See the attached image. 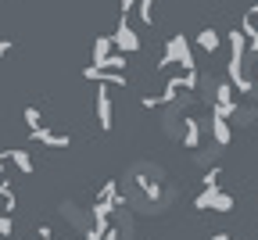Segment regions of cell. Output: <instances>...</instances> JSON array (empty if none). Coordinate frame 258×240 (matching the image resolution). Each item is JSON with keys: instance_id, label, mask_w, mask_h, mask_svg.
Here are the masks:
<instances>
[{"instance_id": "obj_1", "label": "cell", "mask_w": 258, "mask_h": 240, "mask_svg": "<svg viewBox=\"0 0 258 240\" xmlns=\"http://www.w3.org/2000/svg\"><path fill=\"white\" fill-rule=\"evenodd\" d=\"M169 65H183V72H198V61H194V54H190V43H186V36H183V32L169 36V43H165V54H161V61H158L154 68L161 72V68H169Z\"/></svg>"}, {"instance_id": "obj_2", "label": "cell", "mask_w": 258, "mask_h": 240, "mask_svg": "<svg viewBox=\"0 0 258 240\" xmlns=\"http://www.w3.org/2000/svg\"><path fill=\"white\" fill-rule=\"evenodd\" d=\"M194 208L198 212H233V197L226 194V190H219V187H205L198 197H194Z\"/></svg>"}, {"instance_id": "obj_3", "label": "cell", "mask_w": 258, "mask_h": 240, "mask_svg": "<svg viewBox=\"0 0 258 240\" xmlns=\"http://www.w3.org/2000/svg\"><path fill=\"white\" fill-rule=\"evenodd\" d=\"M237 100H233V86L230 83H215V93H212V115L226 118L230 122V115H237Z\"/></svg>"}, {"instance_id": "obj_4", "label": "cell", "mask_w": 258, "mask_h": 240, "mask_svg": "<svg viewBox=\"0 0 258 240\" xmlns=\"http://www.w3.org/2000/svg\"><path fill=\"white\" fill-rule=\"evenodd\" d=\"M111 47H118L122 54H137L140 50V36H137V29L129 25V18H118V25L111 32Z\"/></svg>"}, {"instance_id": "obj_5", "label": "cell", "mask_w": 258, "mask_h": 240, "mask_svg": "<svg viewBox=\"0 0 258 240\" xmlns=\"http://www.w3.org/2000/svg\"><path fill=\"white\" fill-rule=\"evenodd\" d=\"M93 108H97V126H101L104 133L115 126V118H111V93H108V86H101V83H97V100H93Z\"/></svg>"}, {"instance_id": "obj_6", "label": "cell", "mask_w": 258, "mask_h": 240, "mask_svg": "<svg viewBox=\"0 0 258 240\" xmlns=\"http://www.w3.org/2000/svg\"><path fill=\"white\" fill-rule=\"evenodd\" d=\"M83 79L101 83V86H125V83H129V79H125V72H108V68H93V65H86V68H83Z\"/></svg>"}, {"instance_id": "obj_7", "label": "cell", "mask_w": 258, "mask_h": 240, "mask_svg": "<svg viewBox=\"0 0 258 240\" xmlns=\"http://www.w3.org/2000/svg\"><path fill=\"white\" fill-rule=\"evenodd\" d=\"M29 136H32V140H36L40 147H54V151H57V147H69V144H72V140H69L64 133H54V129H47V126H40L36 133H29Z\"/></svg>"}, {"instance_id": "obj_8", "label": "cell", "mask_w": 258, "mask_h": 240, "mask_svg": "<svg viewBox=\"0 0 258 240\" xmlns=\"http://www.w3.org/2000/svg\"><path fill=\"white\" fill-rule=\"evenodd\" d=\"M183 147H190V151L201 147V122L198 118H183Z\"/></svg>"}, {"instance_id": "obj_9", "label": "cell", "mask_w": 258, "mask_h": 240, "mask_svg": "<svg viewBox=\"0 0 258 240\" xmlns=\"http://www.w3.org/2000/svg\"><path fill=\"white\" fill-rule=\"evenodd\" d=\"M194 43H198V47H201L205 54H215V50L222 47V36H219L215 29H201L198 36H194Z\"/></svg>"}, {"instance_id": "obj_10", "label": "cell", "mask_w": 258, "mask_h": 240, "mask_svg": "<svg viewBox=\"0 0 258 240\" xmlns=\"http://www.w3.org/2000/svg\"><path fill=\"white\" fill-rule=\"evenodd\" d=\"M212 136H215V144L219 147H226V144H230L233 140V129H230V122H226V118H219V115H212Z\"/></svg>"}, {"instance_id": "obj_11", "label": "cell", "mask_w": 258, "mask_h": 240, "mask_svg": "<svg viewBox=\"0 0 258 240\" xmlns=\"http://www.w3.org/2000/svg\"><path fill=\"white\" fill-rule=\"evenodd\" d=\"M4 161H11L22 176H29L32 172V158H29V151H22V147H15V151H4Z\"/></svg>"}, {"instance_id": "obj_12", "label": "cell", "mask_w": 258, "mask_h": 240, "mask_svg": "<svg viewBox=\"0 0 258 240\" xmlns=\"http://www.w3.org/2000/svg\"><path fill=\"white\" fill-rule=\"evenodd\" d=\"M111 54H115L111 36H97V40H93V68H101V65H104Z\"/></svg>"}, {"instance_id": "obj_13", "label": "cell", "mask_w": 258, "mask_h": 240, "mask_svg": "<svg viewBox=\"0 0 258 240\" xmlns=\"http://www.w3.org/2000/svg\"><path fill=\"white\" fill-rule=\"evenodd\" d=\"M0 201H4V212H8V215L18 208V194H15V187H11L8 179H0Z\"/></svg>"}, {"instance_id": "obj_14", "label": "cell", "mask_w": 258, "mask_h": 240, "mask_svg": "<svg viewBox=\"0 0 258 240\" xmlns=\"http://www.w3.org/2000/svg\"><path fill=\"white\" fill-rule=\"evenodd\" d=\"M154 4H158V0H137V15H140V22L144 25H154Z\"/></svg>"}, {"instance_id": "obj_15", "label": "cell", "mask_w": 258, "mask_h": 240, "mask_svg": "<svg viewBox=\"0 0 258 240\" xmlns=\"http://www.w3.org/2000/svg\"><path fill=\"white\" fill-rule=\"evenodd\" d=\"M22 118H25V126H29V133H36V129L43 126V115H40V108H32V104H29V108L22 111Z\"/></svg>"}, {"instance_id": "obj_16", "label": "cell", "mask_w": 258, "mask_h": 240, "mask_svg": "<svg viewBox=\"0 0 258 240\" xmlns=\"http://www.w3.org/2000/svg\"><path fill=\"white\" fill-rule=\"evenodd\" d=\"M15 233V222H11V215H0V236H11Z\"/></svg>"}, {"instance_id": "obj_17", "label": "cell", "mask_w": 258, "mask_h": 240, "mask_svg": "<svg viewBox=\"0 0 258 240\" xmlns=\"http://www.w3.org/2000/svg\"><path fill=\"white\" fill-rule=\"evenodd\" d=\"M201 183H205V187H219V168H208Z\"/></svg>"}, {"instance_id": "obj_18", "label": "cell", "mask_w": 258, "mask_h": 240, "mask_svg": "<svg viewBox=\"0 0 258 240\" xmlns=\"http://www.w3.org/2000/svg\"><path fill=\"white\" fill-rule=\"evenodd\" d=\"M118 4H122V18H129V15H133V8H137V0H118Z\"/></svg>"}, {"instance_id": "obj_19", "label": "cell", "mask_w": 258, "mask_h": 240, "mask_svg": "<svg viewBox=\"0 0 258 240\" xmlns=\"http://www.w3.org/2000/svg\"><path fill=\"white\" fill-rule=\"evenodd\" d=\"M36 240H54V229H50V226H40V233H36Z\"/></svg>"}, {"instance_id": "obj_20", "label": "cell", "mask_w": 258, "mask_h": 240, "mask_svg": "<svg viewBox=\"0 0 258 240\" xmlns=\"http://www.w3.org/2000/svg\"><path fill=\"white\" fill-rule=\"evenodd\" d=\"M118 236H122V233H118V229H115V226H108V229H104V236H101V240H118Z\"/></svg>"}, {"instance_id": "obj_21", "label": "cell", "mask_w": 258, "mask_h": 240, "mask_svg": "<svg viewBox=\"0 0 258 240\" xmlns=\"http://www.w3.org/2000/svg\"><path fill=\"white\" fill-rule=\"evenodd\" d=\"M8 50H11V40H0V57H4Z\"/></svg>"}, {"instance_id": "obj_22", "label": "cell", "mask_w": 258, "mask_h": 240, "mask_svg": "<svg viewBox=\"0 0 258 240\" xmlns=\"http://www.w3.org/2000/svg\"><path fill=\"white\" fill-rule=\"evenodd\" d=\"M212 240H230V233H215V236H212Z\"/></svg>"}]
</instances>
